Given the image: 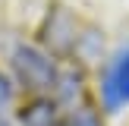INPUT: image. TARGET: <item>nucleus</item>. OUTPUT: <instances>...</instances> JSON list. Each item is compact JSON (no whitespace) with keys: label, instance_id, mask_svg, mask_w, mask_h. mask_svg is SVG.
<instances>
[{"label":"nucleus","instance_id":"nucleus-2","mask_svg":"<svg viewBox=\"0 0 129 126\" xmlns=\"http://www.w3.org/2000/svg\"><path fill=\"white\" fill-rule=\"evenodd\" d=\"M101 101L110 113L129 107V47H123L107 66L104 82H101Z\"/></svg>","mask_w":129,"mask_h":126},{"label":"nucleus","instance_id":"nucleus-3","mask_svg":"<svg viewBox=\"0 0 129 126\" xmlns=\"http://www.w3.org/2000/svg\"><path fill=\"white\" fill-rule=\"evenodd\" d=\"M19 123L22 126H60L54 117V104L50 101H35V104H28L22 110V117H19Z\"/></svg>","mask_w":129,"mask_h":126},{"label":"nucleus","instance_id":"nucleus-5","mask_svg":"<svg viewBox=\"0 0 129 126\" xmlns=\"http://www.w3.org/2000/svg\"><path fill=\"white\" fill-rule=\"evenodd\" d=\"M10 104H13V85L0 73V126H10Z\"/></svg>","mask_w":129,"mask_h":126},{"label":"nucleus","instance_id":"nucleus-1","mask_svg":"<svg viewBox=\"0 0 129 126\" xmlns=\"http://www.w3.org/2000/svg\"><path fill=\"white\" fill-rule=\"evenodd\" d=\"M13 69H16V79L31 91H47L57 85L54 60L35 44H19L13 50Z\"/></svg>","mask_w":129,"mask_h":126},{"label":"nucleus","instance_id":"nucleus-4","mask_svg":"<svg viewBox=\"0 0 129 126\" xmlns=\"http://www.w3.org/2000/svg\"><path fill=\"white\" fill-rule=\"evenodd\" d=\"M60 126H101L98 113L88 110V107H79V110H73L66 120H60Z\"/></svg>","mask_w":129,"mask_h":126}]
</instances>
